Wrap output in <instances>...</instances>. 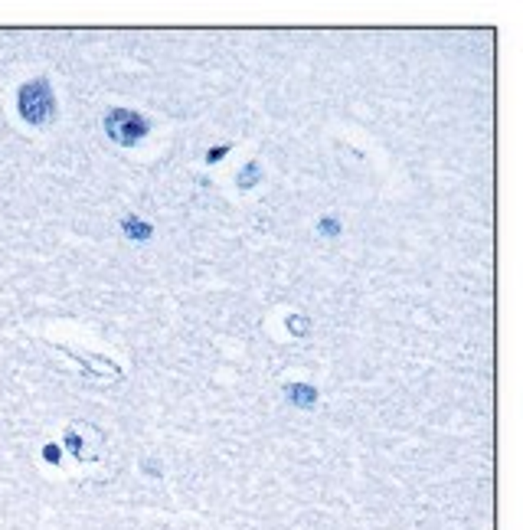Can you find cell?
Wrapping results in <instances>:
<instances>
[{
    "instance_id": "7a4b0ae2",
    "label": "cell",
    "mask_w": 523,
    "mask_h": 530,
    "mask_svg": "<svg viewBox=\"0 0 523 530\" xmlns=\"http://www.w3.org/2000/svg\"><path fill=\"white\" fill-rule=\"evenodd\" d=\"M148 118L141 115V111H131V109H111L105 115V131L108 137L115 141V144H121V148H131V144H137L141 137L148 135Z\"/></svg>"
},
{
    "instance_id": "8992f818",
    "label": "cell",
    "mask_w": 523,
    "mask_h": 530,
    "mask_svg": "<svg viewBox=\"0 0 523 530\" xmlns=\"http://www.w3.org/2000/svg\"><path fill=\"white\" fill-rule=\"evenodd\" d=\"M318 230H321L324 236H340V223H337L334 217H324L321 223H318Z\"/></svg>"
},
{
    "instance_id": "9c48e42d",
    "label": "cell",
    "mask_w": 523,
    "mask_h": 530,
    "mask_svg": "<svg viewBox=\"0 0 523 530\" xmlns=\"http://www.w3.org/2000/svg\"><path fill=\"white\" fill-rule=\"evenodd\" d=\"M46 459H49V462H59V449H56V445H46Z\"/></svg>"
},
{
    "instance_id": "6da1fadb",
    "label": "cell",
    "mask_w": 523,
    "mask_h": 530,
    "mask_svg": "<svg viewBox=\"0 0 523 530\" xmlns=\"http://www.w3.org/2000/svg\"><path fill=\"white\" fill-rule=\"evenodd\" d=\"M16 105H20V115H23L30 124L49 122L53 111H56V96H53V89H49V82L46 79L27 82V85L20 89V96H16Z\"/></svg>"
},
{
    "instance_id": "ba28073f",
    "label": "cell",
    "mask_w": 523,
    "mask_h": 530,
    "mask_svg": "<svg viewBox=\"0 0 523 530\" xmlns=\"http://www.w3.org/2000/svg\"><path fill=\"white\" fill-rule=\"evenodd\" d=\"M229 154V144H223V148H213L210 154H206V164H216V161H223Z\"/></svg>"
},
{
    "instance_id": "5b68a950",
    "label": "cell",
    "mask_w": 523,
    "mask_h": 530,
    "mask_svg": "<svg viewBox=\"0 0 523 530\" xmlns=\"http://www.w3.org/2000/svg\"><path fill=\"white\" fill-rule=\"evenodd\" d=\"M258 180H262V164L249 161V164H245V167L239 170V177H236V187H239V190H252Z\"/></svg>"
},
{
    "instance_id": "3957f363",
    "label": "cell",
    "mask_w": 523,
    "mask_h": 530,
    "mask_svg": "<svg viewBox=\"0 0 523 530\" xmlns=\"http://www.w3.org/2000/svg\"><path fill=\"white\" fill-rule=\"evenodd\" d=\"M121 232H124L131 243H148L151 236H154V226L144 223L141 217H124L121 219Z\"/></svg>"
},
{
    "instance_id": "52a82bcc",
    "label": "cell",
    "mask_w": 523,
    "mask_h": 530,
    "mask_svg": "<svg viewBox=\"0 0 523 530\" xmlns=\"http://www.w3.org/2000/svg\"><path fill=\"white\" fill-rule=\"evenodd\" d=\"M288 327H291L295 334H304V331H308V318H304V314H291V318H288Z\"/></svg>"
},
{
    "instance_id": "277c9868",
    "label": "cell",
    "mask_w": 523,
    "mask_h": 530,
    "mask_svg": "<svg viewBox=\"0 0 523 530\" xmlns=\"http://www.w3.org/2000/svg\"><path fill=\"white\" fill-rule=\"evenodd\" d=\"M288 399L301 409H311L318 403V393H314L311 386H304V383H291V386H288Z\"/></svg>"
}]
</instances>
